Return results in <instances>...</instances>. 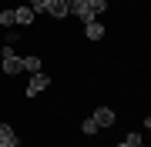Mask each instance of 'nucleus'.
Listing matches in <instances>:
<instances>
[{
	"label": "nucleus",
	"mask_w": 151,
	"mask_h": 147,
	"mask_svg": "<svg viewBox=\"0 0 151 147\" xmlns=\"http://www.w3.org/2000/svg\"><path fill=\"white\" fill-rule=\"evenodd\" d=\"M24 70V60L20 57H14V50H10V44L4 47V74L7 77H14V74H20Z\"/></svg>",
	"instance_id": "1"
},
{
	"label": "nucleus",
	"mask_w": 151,
	"mask_h": 147,
	"mask_svg": "<svg viewBox=\"0 0 151 147\" xmlns=\"http://www.w3.org/2000/svg\"><path fill=\"white\" fill-rule=\"evenodd\" d=\"M44 13H50L54 20L67 17V0H44Z\"/></svg>",
	"instance_id": "2"
},
{
	"label": "nucleus",
	"mask_w": 151,
	"mask_h": 147,
	"mask_svg": "<svg viewBox=\"0 0 151 147\" xmlns=\"http://www.w3.org/2000/svg\"><path fill=\"white\" fill-rule=\"evenodd\" d=\"M47 87H50V77H47V74H34L30 84H27V97H37V94L47 90Z\"/></svg>",
	"instance_id": "3"
},
{
	"label": "nucleus",
	"mask_w": 151,
	"mask_h": 147,
	"mask_svg": "<svg viewBox=\"0 0 151 147\" xmlns=\"http://www.w3.org/2000/svg\"><path fill=\"white\" fill-rule=\"evenodd\" d=\"M91 120H94L97 127H111V124H114V110H111V107H97L94 114H91Z\"/></svg>",
	"instance_id": "4"
},
{
	"label": "nucleus",
	"mask_w": 151,
	"mask_h": 147,
	"mask_svg": "<svg viewBox=\"0 0 151 147\" xmlns=\"http://www.w3.org/2000/svg\"><path fill=\"white\" fill-rule=\"evenodd\" d=\"M67 13L81 17V20H94V17L87 13V0H67Z\"/></svg>",
	"instance_id": "5"
},
{
	"label": "nucleus",
	"mask_w": 151,
	"mask_h": 147,
	"mask_svg": "<svg viewBox=\"0 0 151 147\" xmlns=\"http://www.w3.org/2000/svg\"><path fill=\"white\" fill-rule=\"evenodd\" d=\"M34 20H37V13H34L30 7H14V23H24V27H27Z\"/></svg>",
	"instance_id": "6"
},
{
	"label": "nucleus",
	"mask_w": 151,
	"mask_h": 147,
	"mask_svg": "<svg viewBox=\"0 0 151 147\" xmlns=\"http://www.w3.org/2000/svg\"><path fill=\"white\" fill-rule=\"evenodd\" d=\"M84 33H87V40H101L104 37V23L101 20H87L84 23Z\"/></svg>",
	"instance_id": "7"
},
{
	"label": "nucleus",
	"mask_w": 151,
	"mask_h": 147,
	"mask_svg": "<svg viewBox=\"0 0 151 147\" xmlns=\"http://www.w3.org/2000/svg\"><path fill=\"white\" fill-rule=\"evenodd\" d=\"M108 10V0H87V13L97 17V13H104Z\"/></svg>",
	"instance_id": "8"
},
{
	"label": "nucleus",
	"mask_w": 151,
	"mask_h": 147,
	"mask_svg": "<svg viewBox=\"0 0 151 147\" xmlns=\"http://www.w3.org/2000/svg\"><path fill=\"white\" fill-rule=\"evenodd\" d=\"M24 70H34V74H40V57H24Z\"/></svg>",
	"instance_id": "9"
},
{
	"label": "nucleus",
	"mask_w": 151,
	"mask_h": 147,
	"mask_svg": "<svg viewBox=\"0 0 151 147\" xmlns=\"http://www.w3.org/2000/svg\"><path fill=\"white\" fill-rule=\"evenodd\" d=\"M0 23H4V27L14 23V7H10V10H0Z\"/></svg>",
	"instance_id": "10"
},
{
	"label": "nucleus",
	"mask_w": 151,
	"mask_h": 147,
	"mask_svg": "<svg viewBox=\"0 0 151 147\" xmlns=\"http://www.w3.org/2000/svg\"><path fill=\"white\" fill-rule=\"evenodd\" d=\"M81 131H84V134H97V131H101V127H97V124H94V120H91V117H87V120H84V124H81Z\"/></svg>",
	"instance_id": "11"
},
{
	"label": "nucleus",
	"mask_w": 151,
	"mask_h": 147,
	"mask_svg": "<svg viewBox=\"0 0 151 147\" xmlns=\"http://www.w3.org/2000/svg\"><path fill=\"white\" fill-rule=\"evenodd\" d=\"M124 144H128V147H141V134H138V131L128 134V137H124Z\"/></svg>",
	"instance_id": "12"
},
{
	"label": "nucleus",
	"mask_w": 151,
	"mask_h": 147,
	"mask_svg": "<svg viewBox=\"0 0 151 147\" xmlns=\"http://www.w3.org/2000/svg\"><path fill=\"white\" fill-rule=\"evenodd\" d=\"M7 137H14V131H10V124H0V141H7Z\"/></svg>",
	"instance_id": "13"
},
{
	"label": "nucleus",
	"mask_w": 151,
	"mask_h": 147,
	"mask_svg": "<svg viewBox=\"0 0 151 147\" xmlns=\"http://www.w3.org/2000/svg\"><path fill=\"white\" fill-rule=\"evenodd\" d=\"M27 7H30L34 13H40V10H44V0H27Z\"/></svg>",
	"instance_id": "14"
},
{
	"label": "nucleus",
	"mask_w": 151,
	"mask_h": 147,
	"mask_svg": "<svg viewBox=\"0 0 151 147\" xmlns=\"http://www.w3.org/2000/svg\"><path fill=\"white\" fill-rule=\"evenodd\" d=\"M17 144H20V141H17V134H14V137H7V141H0V147H17Z\"/></svg>",
	"instance_id": "15"
},
{
	"label": "nucleus",
	"mask_w": 151,
	"mask_h": 147,
	"mask_svg": "<svg viewBox=\"0 0 151 147\" xmlns=\"http://www.w3.org/2000/svg\"><path fill=\"white\" fill-rule=\"evenodd\" d=\"M118 147H128V144H124V141H121V144H118Z\"/></svg>",
	"instance_id": "16"
},
{
	"label": "nucleus",
	"mask_w": 151,
	"mask_h": 147,
	"mask_svg": "<svg viewBox=\"0 0 151 147\" xmlns=\"http://www.w3.org/2000/svg\"><path fill=\"white\" fill-rule=\"evenodd\" d=\"M141 147H145V144H141Z\"/></svg>",
	"instance_id": "17"
}]
</instances>
